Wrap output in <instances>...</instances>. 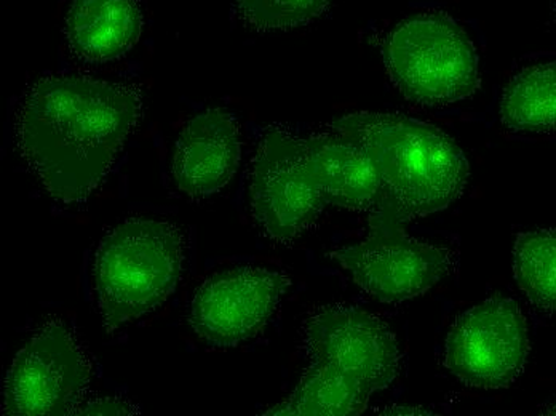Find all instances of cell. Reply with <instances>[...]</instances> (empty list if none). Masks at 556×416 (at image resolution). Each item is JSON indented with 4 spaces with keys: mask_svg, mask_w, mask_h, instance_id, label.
<instances>
[{
    "mask_svg": "<svg viewBox=\"0 0 556 416\" xmlns=\"http://www.w3.org/2000/svg\"><path fill=\"white\" fill-rule=\"evenodd\" d=\"M141 110L137 87L42 77L20 104L16 140L49 194L61 204H79L110 174Z\"/></svg>",
    "mask_w": 556,
    "mask_h": 416,
    "instance_id": "6da1fadb",
    "label": "cell"
},
{
    "mask_svg": "<svg viewBox=\"0 0 556 416\" xmlns=\"http://www.w3.org/2000/svg\"><path fill=\"white\" fill-rule=\"evenodd\" d=\"M308 365L290 398L266 415L355 416L399 377V343L388 324L352 306H330L304 326Z\"/></svg>",
    "mask_w": 556,
    "mask_h": 416,
    "instance_id": "7a4b0ae2",
    "label": "cell"
},
{
    "mask_svg": "<svg viewBox=\"0 0 556 416\" xmlns=\"http://www.w3.org/2000/svg\"><path fill=\"white\" fill-rule=\"evenodd\" d=\"M333 125L365 148L378 171L382 202L375 210L403 225L450 207L469 182L463 149L426 122L402 114L355 113Z\"/></svg>",
    "mask_w": 556,
    "mask_h": 416,
    "instance_id": "3957f363",
    "label": "cell"
},
{
    "mask_svg": "<svg viewBox=\"0 0 556 416\" xmlns=\"http://www.w3.org/2000/svg\"><path fill=\"white\" fill-rule=\"evenodd\" d=\"M186 260L181 229L164 219L131 218L98 243L91 289L110 331L157 310L178 286Z\"/></svg>",
    "mask_w": 556,
    "mask_h": 416,
    "instance_id": "277c9868",
    "label": "cell"
},
{
    "mask_svg": "<svg viewBox=\"0 0 556 416\" xmlns=\"http://www.w3.org/2000/svg\"><path fill=\"white\" fill-rule=\"evenodd\" d=\"M395 89L419 106L445 108L480 89V60L463 26L443 12L409 16L382 42Z\"/></svg>",
    "mask_w": 556,
    "mask_h": 416,
    "instance_id": "5b68a950",
    "label": "cell"
},
{
    "mask_svg": "<svg viewBox=\"0 0 556 416\" xmlns=\"http://www.w3.org/2000/svg\"><path fill=\"white\" fill-rule=\"evenodd\" d=\"M250 205L267 239L291 243L327 205L312 171L306 140L280 128L264 134L250 172Z\"/></svg>",
    "mask_w": 556,
    "mask_h": 416,
    "instance_id": "8992f818",
    "label": "cell"
},
{
    "mask_svg": "<svg viewBox=\"0 0 556 416\" xmlns=\"http://www.w3.org/2000/svg\"><path fill=\"white\" fill-rule=\"evenodd\" d=\"M368 238L331 253L369 297L403 303L424 295L453 268L450 250L409 238L403 223L372 210Z\"/></svg>",
    "mask_w": 556,
    "mask_h": 416,
    "instance_id": "52a82bcc",
    "label": "cell"
},
{
    "mask_svg": "<svg viewBox=\"0 0 556 416\" xmlns=\"http://www.w3.org/2000/svg\"><path fill=\"white\" fill-rule=\"evenodd\" d=\"M90 380V362L70 328L47 324L13 358L3 383V412L16 416L76 414Z\"/></svg>",
    "mask_w": 556,
    "mask_h": 416,
    "instance_id": "ba28073f",
    "label": "cell"
},
{
    "mask_svg": "<svg viewBox=\"0 0 556 416\" xmlns=\"http://www.w3.org/2000/svg\"><path fill=\"white\" fill-rule=\"evenodd\" d=\"M529 354L527 320L508 298H490L457 317L446 340L447 370L470 388L510 387Z\"/></svg>",
    "mask_w": 556,
    "mask_h": 416,
    "instance_id": "9c48e42d",
    "label": "cell"
},
{
    "mask_svg": "<svg viewBox=\"0 0 556 416\" xmlns=\"http://www.w3.org/2000/svg\"><path fill=\"white\" fill-rule=\"evenodd\" d=\"M290 286L283 270L261 266L213 274L195 290L189 324L208 346H237L266 327Z\"/></svg>",
    "mask_w": 556,
    "mask_h": 416,
    "instance_id": "30bf717a",
    "label": "cell"
},
{
    "mask_svg": "<svg viewBox=\"0 0 556 416\" xmlns=\"http://www.w3.org/2000/svg\"><path fill=\"white\" fill-rule=\"evenodd\" d=\"M242 159L239 125L223 110H208L188 122L173 155L176 186L189 198H208L236 175Z\"/></svg>",
    "mask_w": 556,
    "mask_h": 416,
    "instance_id": "8fae6325",
    "label": "cell"
},
{
    "mask_svg": "<svg viewBox=\"0 0 556 416\" xmlns=\"http://www.w3.org/2000/svg\"><path fill=\"white\" fill-rule=\"evenodd\" d=\"M312 171L327 204L375 210L382 202V181L371 157L355 138L333 124L306 140Z\"/></svg>",
    "mask_w": 556,
    "mask_h": 416,
    "instance_id": "7c38bea8",
    "label": "cell"
},
{
    "mask_svg": "<svg viewBox=\"0 0 556 416\" xmlns=\"http://www.w3.org/2000/svg\"><path fill=\"white\" fill-rule=\"evenodd\" d=\"M138 0H73L64 23L67 47L87 63H108L124 56L141 37Z\"/></svg>",
    "mask_w": 556,
    "mask_h": 416,
    "instance_id": "4fadbf2b",
    "label": "cell"
},
{
    "mask_svg": "<svg viewBox=\"0 0 556 416\" xmlns=\"http://www.w3.org/2000/svg\"><path fill=\"white\" fill-rule=\"evenodd\" d=\"M502 125L514 134L556 131V63L525 67L501 98Z\"/></svg>",
    "mask_w": 556,
    "mask_h": 416,
    "instance_id": "5bb4252c",
    "label": "cell"
},
{
    "mask_svg": "<svg viewBox=\"0 0 556 416\" xmlns=\"http://www.w3.org/2000/svg\"><path fill=\"white\" fill-rule=\"evenodd\" d=\"M514 274L521 292L538 310L556 313V229L517 236Z\"/></svg>",
    "mask_w": 556,
    "mask_h": 416,
    "instance_id": "9a60e30c",
    "label": "cell"
},
{
    "mask_svg": "<svg viewBox=\"0 0 556 416\" xmlns=\"http://www.w3.org/2000/svg\"><path fill=\"white\" fill-rule=\"evenodd\" d=\"M331 0H237L240 18L260 30L291 29L321 15Z\"/></svg>",
    "mask_w": 556,
    "mask_h": 416,
    "instance_id": "2e32d148",
    "label": "cell"
},
{
    "mask_svg": "<svg viewBox=\"0 0 556 416\" xmlns=\"http://www.w3.org/2000/svg\"><path fill=\"white\" fill-rule=\"evenodd\" d=\"M83 415H134L138 414L137 407L130 402L122 401L117 398L100 399V401L90 402L80 408Z\"/></svg>",
    "mask_w": 556,
    "mask_h": 416,
    "instance_id": "e0dca14e",
    "label": "cell"
},
{
    "mask_svg": "<svg viewBox=\"0 0 556 416\" xmlns=\"http://www.w3.org/2000/svg\"><path fill=\"white\" fill-rule=\"evenodd\" d=\"M542 414L544 415H556V399L554 402H551V404L545 405L544 408H542Z\"/></svg>",
    "mask_w": 556,
    "mask_h": 416,
    "instance_id": "ac0fdd59",
    "label": "cell"
}]
</instances>
